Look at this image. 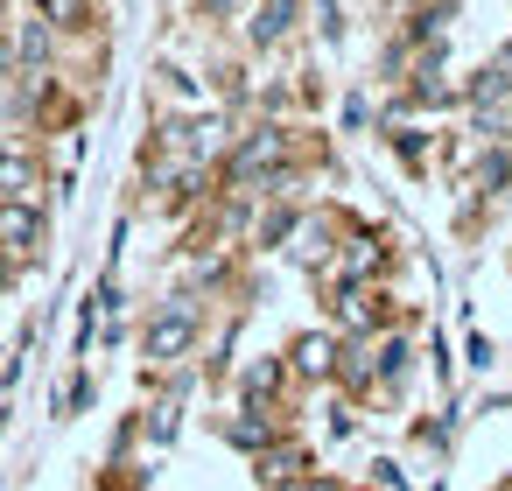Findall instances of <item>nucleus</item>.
<instances>
[{"label":"nucleus","instance_id":"obj_1","mask_svg":"<svg viewBox=\"0 0 512 491\" xmlns=\"http://www.w3.org/2000/svg\"><path fill=\"white\" fill-rule=\"evenodd\" d=\"M36 232V218L22 211V204H8V211H0V246H8V253H22V239Z\"/></svg>","mask_w":512,"mask_h":491},{"label":"nucleus","instance_id":"obj_2","mask_svg":"<svg viewBox=\"0 0 512 491\" xmlns=\"http://www.w3.org/2000/svg\"><path fill=\"white\" fill-rule=\"evenodd\" d=\"M22 176H29V162H22V155H0V190H15Z\"/></svg>","mask_w":512,"mask_h":491},{"label":"nucleus","instance_id":"obj_3","mask_svg":"<svg viewBox=\"0 0 512 491\" xmlns=\"http://www.w3.org/2000/svg\"><path fill=\"white\" fill-rule=\"evenodd\" d=\"M43 8H50L57 22H71V15H78V0H43Z\"/></svg>","mask_w":512,"mask_h":491},{"label":"nucleus","instance_id":"obj_4","mask_svg":"<svg viewBox=\"0 0 512 491\" xmlns=\"http://www.w3.org/2000/svg\"><path fill=\"white\" fill-rule=\"evenodd\" d=\"M211 8H232V0H211Z\"/></svg>","mask_w":512,"mask_h":491}]
</instances>
